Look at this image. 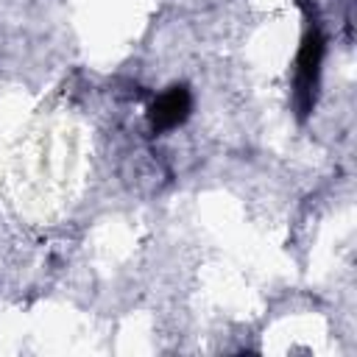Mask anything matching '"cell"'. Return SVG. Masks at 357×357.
<instances>
[{"label": "cell", "mask_w": 357, "mask_h": 357, "mask_svg": "<svg viewBox=\"0 0 357 357\" xmlns=\"http://www.w3.org/2000/svg\"><path fill=\"white\" fill-rule=\"evenodd\" d=\"M321 64H324V36L321 31L312 25L298 47L296 56V109L298 114H310L312 103H315V89H318V78H321Z\"/></svg>", "instance_id": "cell-1"}, {"label": "cell", "mask_w": 357, "mask_h": 357, "mask_svg": "<svg viewBox=\"0 0 357 357\" xmlns=\"http://www.w3.org/2000/svg\"><path fill=\"white\" fill-rule=\"evenodd\" d=\"M190 109H192V98L184 86H170L167 92H162L151 112H148V120H151V128L153 131H170V128H178L187 117H190Z\"/></svg>", "instance_id": "cell-2"}]
</instances>
